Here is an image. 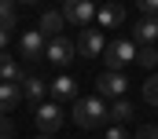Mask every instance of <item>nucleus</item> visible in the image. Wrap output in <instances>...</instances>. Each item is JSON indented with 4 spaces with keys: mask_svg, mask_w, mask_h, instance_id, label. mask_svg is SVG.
I'll list each match as a JSON object with an SVG mask.
<instances>
[{
    "mask_svg": "<svg viewBox=\"0 0 158 139\" xmlns=\"http://www.w3.org/2000/svg\"><path fill=\"white\" fill-rule=\"evenodd\" d=\"M70 117H74V125H81V128H99L107 121V99H99V95L77 99L74 110H70Z\"/></svg>",
    "mask_w": 158,
    "mask_h": 139,
    "instance_id": "obj_1",
    "label": "nucleus"
},
{
    "mask_svg": "<svg viewBox=\"0 0 158 139\" xmlns=\"http://www.w3.org/2000/svg\"><path fill=\"white\" fill-rule=\"evenodd\" d=\"M132 59H136V44H132V40H110V44L103 48L107 70H121L125 62H132Z\"/></svg>",
    "mask_w": 158,
    "mask_h": 139,
    "instance_id": "obj_2",
    "label": "nucleus"
},
{
    "mask_svg": "<svg viewBox=\"0 0 158 139\" xmlns=\"http://www.w3.org/2000/svg\"><path fill=\"white\" fill-rule=\"evenodd\" d=\"M125 88H129V77H121L118 70H107V73H99V81H96V95H99V99H121Z\"/></svg>",
    "mask_w": 158,
    "mask_h": 139,
    "instance_id": "obj_3",
    "label": "nucleus"
},
{
    "mask_svg": "<svg viewBox=\"0 0 158 139\" xmlns=\"http://www.w3.org/2000/svg\"><path fill=\"white\" fill-rule=\"evenodd\" d=\"M33 121H37V128L44 132V136L59 132V128H63V106H59V103H37Z\"/></svg>",
    "mask_w": 158,
    "mask_h": 139,
    "instance_id": "obj_4",
    "label": "nucleus"
},
{
    "mask_svg": "<svg viewBox=\"0 0 158 139\" xmlns=\"http://www.w3.org/2000/svg\"><path fill=\"white\" fill-rule=\"evenodd\" d=\"M63 18L88 30V22H96V4H92V0H66V4H63Z\"/></svg>",
    "mask_w": 158,
    "mask_h": 139,
    "instance_id": "obj_5",
    "label": "nucleus"
},
{
    "mask_svg": "<svg viewBox=\"0 0 158 139\" xmlns=\"http://www.w3.org/2000/svg\"><path fill=\"white\" fill-rule=\"evenodd\" d=\"M74 55H77V44H70L63 33H59V37H52V40H48V48H44V59H48L52 66H66Z\"/></svg>",
    "mask_w": 158,
    "mask_h": 139,
    "instance_id": "obj_6",
    "label": "nucleus"
},
{
    "mask_svg": "<svg viewBox=\"0 0 158 139\" xmlns=\"http://www.w3.org/2000/svg\"><path fill=\"white\" fill-rule=\"evenodd\" d=\"M103 48H107V40H103L99 30H81V37H77V55H85V59H99Z\"/></svg>",
    "mask_w": 158,
    "mask_h": 139,
    "instance_id": "obj_7",
    "label": "nucleus"
},
{
    "mask_svg": "<svg viewBox=\"0 0 158 139\" xmlns=\"http://www.w3.org/2000/svg\"><path fill=\"white\" fill-rule=\"evenodd\" d=\"M44 48H48V37H40L37 30H26L22 40H19V51H22V59H30V62H37L40 55H44Z\"/></svg>",
    "mask_w": 158,
    "mask_h": 139,
    "instance_id": "obj_8",
    "label": "nucleus"
},
{
    "mask_svg": "<svg viewBox=\"0 0 158 139\" xmlns=\"http://www.w3.org/2000/svg\"><path fill=\"white\" fill-rule=\"evenodd\" d=\"M132 37H136V44H155L158 40V15H140L132 22Z\"/></svg>",
    "mask_w": 158,
    "mask_h": 139,
    "instance_id": "obj_9",
    "label": "nucleus"
},
{
    "mask_svg": "<svg viewBox=\"0 0 158 139\" xmlns=\"http://www.w3.org/2000/svg\"><path fill=\"white\" fill-rule=\"evenodd\" d=\"M96 18H99V26H107V30H114V26H121L125 22V7L121 4H103V7H96Z\"/></svg>",
    "mask_w": 158,
    "mask_h": 139,
    "instance_id": "obj_10",
    "label": "nucleus"
},
{
    "mask_svg": "<svg viewBox=\"0 0 158 139\" xmlns=\"http://www.w3.org/2000/svg\"><path fill=\"white\" fill-rule=\"evenodd\" d=\"M63 22H66V18H63V11H44V15H40L37 33L52 40V37H59V33H63Z\"/></svg>",
    "mask_w": 158,
    "mask_h": 139,
    "instance_id": "obj_11",
    "label": "nucleus"
},
{
    "mask_svg": "<svg viewBox=\"0 0 158 139\" xmlns=\"http://www.w3.org/2000/svg\"><path fill=\"white\" fill-rule=\"evenodd\" d=\"M48 92H52L55 99H74V95H77V81L66 77V73H63V77H52V81H48Z\"/></svg>",
    "mask_w": 158,
    "mask_h": 139,
    "instance_id": "obj_12",
    "label": "nucleus"
},
{
    "mask_svg": "<svg viewBox=\"0 0 158 139\" xmlns=\"http://www.w3.org/2000/svg\"><path fill=\"white\" fill-rule=\"evenodd\" d=\"M129 117H132V103H129L125 95H121V99H114V103L107 106V121H110V125H125Z\"/></svg>",
    "mask_w": 158,
    "mask_h": 139,
    "instance_id": "obj_13",
    "label": "nucleus"
},
{
    "mask_svg": "<svg viewBox=\"0 0 158 139\" xmlns=\"http://www.w3.org/2000/svg\"><path fill=\"white\" fill-rule=\"evenodd\" d=\"M22 70H19V62L7 55V51H0V81H11V84H22Z\"/></svg>",
    "mask_w": 158,
    "mask_h": 139,
    "instance_id": "obj_14",
    "label": "nucleus"
},
{
    "mask_svg": "<svg viewBox=\"0 0 158 139\" xmlns=\"http://www.w3.org/2000/svg\"><path fill=\"white\" fill-rule=\"evenodd\" d=\"M22 95L26 99H33V103H40L44 95H48V81H40V77H22Z\"/></svg>",
    "mask_w": 158,
    "mask_h": 139,
    "instance_id": "obj_15",
    "label": "nucleus"
},
{
    "mask_svg": "<svg viewBox=\"0 0 158 139\" xmlns=\"http://www.w3.org/2000/svg\"><path fill=\"white\" fill-rule=\"evenodd\" d=\"M22 99V92L11 84V81H0V113H7V110H15Z\"/></svg>",
    "mask_w": 158,
    "mask_h": 139,
    "instance_id": "obj_16",
    "label": "nucleus"
},
{
    "mask_svg": "<svg viewBox=\"0 0 158 139\" xmlns=\"http://www.w3.org/2000/svg\"><path fill=\"white\" fill-rule=\"evenodd\" d=\"M136 62L143 70H155L158 66V48L155 44H140V48H136Z\"/></svg>",
    "mask_w": 158,
    "mask_h": 139,
    "instance_id": "obj_17",
    "label": "nucleus"
},
{
    "mask_svg": "<svg viewBox=\"0 0 158 139\" xmlns=\"http://www.w3.org/2000/svg\"><path fill=\"white\" fill-rule=\"evenodd\" d=\"M15 22H19V18H15V0H0V30L11 33Z\"/></svg>",
    "mask_w": 158,
    "mask_h": 139,
    "instance_id": "obj_18",
    "label": "nucleus"
},
{
    "mask_svg": "<svg viewBox=\"0 0 158 139\" xmlns=\"http://www.w3.org/2000/svg\"><path fill=\"white\" fill-rule=\"evenodd\" d=\"M143 99L151 106H158V77H147V81H143Z\"/></svg>",
    "mask_w": 158,
    "mask_h": 139,
    "instance_id": "obj_19",
    "label": "nucleus"
},
{
    "mask_svg": "<svg viewBox=\"0 0 158 139\" xmlns=\"http://www.w3.org/2000/svg\"><path fill=\"white\" fill-rule=\"evenodd\" d=\"M0 139H15V125L7 113H0Z\"/></svg>",
    "mask_w": 158,
    "mask_h": 139,
    "instance_id": "obj_20",
    "label": "nucleus"
},
{
    "mask_svg": "<svg viewBox=\"0 0 158 139\" xmlns=\"http://www.w3.org/2000/svg\"><path fill=\"white\" fill-rule=\"evenodd\" d=\"M140 15H158V0H136Z\"/></svg>",
    "mask_w": 158,
    "mask_h": 139,
    "instance_id": "obj_21",
    "label": "nucleus"
},
{
    "mask_svg": "<svg viewBox=\"0 0 158 139\" xmlns=\"http://www.w3.org/2000/svg\"><path fill=\"white\" fill-rule=\"evenodd\" d=\"M136 139H158V125H143V128L136 132Z\"/></svg>",
    "mask_w": 158,
    "mask_h": 139,
    "instance_id": "obj_22",
    "label": "nucleus"
},
{
    "mask_svg": "<svg viewBox=\"0 0 158 139\" xmlns=\"http://www.w3.org/2000/svg\"><path fill=\"white\" fill-rule=\"evenodd\" d=\"M103 139H129L125 136V128H121V125H110V128H107V136Z\"/></svg>",
    "mask_w": 158,
    "mask_h": 139,
    "instance_id": "obj_23",
    "label": "nucleus"
},
{
    "mask_svg": "<svg viewBox=\"0 0 158 139\" xmlns=\"http://www.w3.org/2000/svg\"><path fill=\"white\" fill-rule=\"evenodd\" d=\"M7 44H11V33H7V30H0V51H4Z\"/></svg>",
    "mask_w": 158,
    "mask_h": 139,
    "instance_id": "obj_24",
    "label": "nucleus"
},
{
    "mask_svg": "<svg viewBox=\"0 0 158 139\" xmlns=\"http://www.w3.org/2000/svg\"><path fill=\"white\" fill-rule=\"evenodd\" d=\"M19 4H40V0H19Z\"/></svg>",
    "mask_w": 158,
    "mask_h": 139,
    "instance_id": "obj_25",
    "label": "nucleus"
},
{
    "mask_svg": "<svg viewBox=\"0 0 158 139\" xmlns=\"http://www.w3.org/2000/svg\"><path fill=\"white\" fill-rule=\"evenodd\" d=\"M37 139H40V136H37Z\"/></svg>",
    "mask_w": 158,
    "mask_h": 139,
    "instance_id": "obj_26",
    "label": "nucleus"
}]
</instances>
